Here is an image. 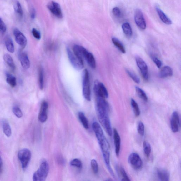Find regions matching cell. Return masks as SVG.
<instances>
[{
	"mask_svg": "<svg viewBox=\"0 0 181 181\" xmlns=\"http://www.w3.org/2000/svg\"><path fill=\"white\" fill-rule=\"evenodd\" d=\"M96 110L99 122L108 135L112 136L113 130L109 117V106L105 98L96 96Z\"/></svg>",
	"mask_w": 181,
	"mask_h": 181,
	"instance_id": "cell-1",
	"label": "cell"
},
{
	"mask_svg": "<svg viewBox=\"0 0 181 181\" xmlns=\"http://www.w3.org/2000/svg\"><path fill=\"white\" fill-rule=\"evenodd\" d=\"M93 128L102 151L105 164L111 174L115 177L114 172L110 165V146L103 131L98 123L94 121L93 123Z\"/></svg>",
	"mask_w": 181,
	"mask_h": 181,
	"instance_id": "cell-2",
	"label": "cell"
},
{
	"mask_svg": "<svg viewBox=\"0 0 181 181\" xmlns=\"http://www.w3.org/2000/svg\"><path fill=\"white\" fill-rule=\"evenodd\" d=\"M49 171V164L46 160L43 159L41 161L39 168L33 174V180L34 181H45Z\"/></svg>",
	"mask_w": 181,
	"mask_h": 181,
	"instance_id": "cell-3",
	"label": "cell"
},
{
	"mask_svg": "<svg viewBox=\"0 0 181 181\" xmlns=\"http://www.w3.org/2000/svg\"><path fill=\"white\" fill-rule=\"evenodd\" d=\"M83 93V96L87 101H91V89L90 78L87 69L83 71L82 73Z\"/></svg>",
	"mask_w": 181,
	"mask_h": 181,
	"instance_id": "cell-4",
	"label": "cell"
},
{
	"mask_svg": "<svg viewBox=\"0 0 181 181\" xmlns=\"http://www.w3.org/2000/svg\"><path fill=\"white\" fill-rule=\"evenodd\" d=\"M67 51L68 56L73 66L77 70L83 69L84 67L83 60L78 56L73 51H72L70 48H67Z\"/></svg>",
	"mask_w": 181,
	"mask_h": 181,
	"instance_id": "cell-5",
	"label": "cell"
},
{
	"mask_svg": "<svg viewBox=\"0 0 181 181\" xmlns=\"http://www.w3.org/2000/svg\"><path fill=\"white\" fill-rule=\"evenodd\" d=\"M31 153L28 148H23L18 153V158L20 161L22 167L25 169L28 167L31 158Z\"/></svg>",
	"mask_w": 181,
	"mask_h": 181,
	"instance_id": "cell-6",
	"label": "cell"
},
{
	"mask_svg": "<svg viewBox=\"0 0 181 181\" xmlns=\"http://www.w3.org/2000/svg\"><path fill=\"white\" fill-rule=\"evenodd\" d=\"M94 91L96 96H99L104 98L108 97L109 94L104 85L98 80L94 81Z\"/></svg>",
	"mask_w": 181,
	"mask_h": 181,
	"instance_id": "cell-7",
	"label": "cell"
},
{
	"mask_svg": "<svg viewBox=\"0 0 181 181\" xmlns=\"http://www.w3.org/2000/svg\"><path fill=\"white\" fill-rule=\"evenodd\" d=\"M128 163L131 166L136 170L141 169L143 167V162L141 158L138 154L133 153L129 155Z\"/></svg>",
	"mask_w": 181,
	"mask_h": 181,
	"instance_id": "cell-8",
	"label": "cell"
},
{
	"mask_svg": "<svg viewBox=\"0 0 181 181\" xmlns=\"http://www.w3.org/2000/svg\"><path fill=\"white\" fill-rule=\"evenodd\" d=\"M134 18L135 23L138 28L143 30L146 28V23L141 10L137 9L135 11Z\"/></svg>",
	"mask_w": 181,
	"mask_h": 181,
	"instance_id": "cell-9",
	"label": "cell"
},
{
	"mask_svg": "<svg viewBox=\"0 0 181 181\" xmlns=\"http://www.w3.org/2000/svg\"><path fill=\"white\" fill-rule=\"evenodd\" d=\"M137 64L138 66L142 76L145 80H148V68L146 63L140 57L137 56L136 57Z\"/></svg>",
	"mask_w": 181,
	"mask_h": 181,
	"instance_id": "cell-10",
	"label": "cell"
},
{
	"mask_svg": "<svg viewBox=\"0 0 181 181\" xmlns=\"http://www.w3.org/2000/svg\"><path fill=\"white\" fill-rule=\"evenodd\" d=\"M48 9L50 12L58 18H61L63 17L61 7L58 3L51 1L48 5Z\"/></svg>",
	"mask_w": 181,
	"mask_h": 181,
	"instance_id": "cell-11",
	"label": "cell"
},
{
	"mask_svg": "<svg viewBox=\"0 0 181 181\" xmlns=\"http://www.w3.org/2000/svg\"><path fill=\"white\" fill-rule=\"evenodd\" d=\"M13 33L15 37L16 42L23 49L26 47L27 44L26 37L17 28L13 30Z\"/></svg>",
	"mask_w": 181,
	"mask_h": 181,
	"instance_id": "cell-12",
	"label": "cell"
},
{
	"mask_svg": "<svg viewBox=\"0 0 181 181\" xmlns=\"http://www.w3.org/2000/svg\"><path fill=\"white\" fill-rule=\"evenodd\" d=\"M172 130L174 133L179 131L180 127V121L179 114L176 111L173 113L171 120Z\"/></svg>",
	"mask_w": 181,
	"mask_h": 181,
	"instance_id": "cell-13",
	"label": "cell"
},
{
	"mask_svg": "<svg viewBox=\"0 0 181 181\" xmlns=\"http://www.w3.org/2000/svg\"><path fill=\"white\" fill-rule=\"evenodd\" d=\"M48 104L46 101H43L40 107L38 119L40 122L44 123L47 121L48 119L47 110Z\"/></svg>",
	"mask_w": 181,
	"mask_h": 181,
	"instance_id": "cell-14",
	"label": "cell"
},
{
	"mask_svg": "<svg viewBox=\"0 0 181 181\" xmlns=\"http://www.w3.org/2000/svg\"><path fill=\"white\" fill-rule=\"evenodd\" d=\"M114 136L115 152L116 155L119 156L121 148V138L117 129L114 128L113 132Z\"/></svg>",
	"mask_w": 181,
	"mask_h": 181,
	"instance_id": "cell-15",
	"label": "cell"
},
{
	"mask_svg": "<svg viewBox=\"0 0 181 181\" xmlns=\"http://www.w3.org/2000/svg\"><path fill=\"white\" fill-rule=\"evenodd\" d=\"M155 173L156 177L160 180L168 181L169 180V173L166 169L161 168L157 169Z\"/></svg>",
	"mask_w": 181,
	"mask_h": 181,
	"instance_id": "cell-16",
	"label": "cell"
},
{
	"mask_svg": "<svg viewBox=\"0 0 181 181\" xmlns=\"http://www.w3.org/2000/svg\"><path fill=\"white\" fill-rule=\"evenodd\" d=\"M18 58L22 66L24 69H29L30 67V62L28 54L25 52H20L19 53Z\"/></svg>",
	"mask_w": 181,
	"mask_h": 181,
	"instance_id": "cell-17",
	"label": "cell"
},
{
	"mask_svg": "<svg viewBox=\"0 0 181 181\" xmlns=\"http://www.w3.org/2000/svg\"><path fill=\"white\" fill-rule=\"evenodd\" d=\"M73 51L83 60V59H84L86 53L88 51L84 47L82 46L77 45H75L74 46L73 48Z\"/></svg>",
	"mask_w": 181,
	"mask_h": 181,
	"instance_id": "cell-18",
	"label": "cell"
},
{
	"mask_svg": "<svg viewBox=\"0 0 181 181\" xmlns=\"http://www.w3.org/2000/svg\"><path fill=\"white\" fill-rule=\"evenodd\" d=\"M84 59L87 61L88 63L92 68L95 69L96 68V60L92 53L88 51L86 53Z\"/></svg>",
	"mask_w": 181,
	"mask_h": 181,
	"instance_id": "cell-19",
	"label": "cell"
},
{
	"mask_svg": "<svg viewBox=\"0 0 181 181\" xmlns=\"http://www.w3.org/2000/svg\"><path fill=\"white\" fill-rule=\"evenodd\" d=\"M156 10L161 20L165 24L167 25H171L172 22L170 19L167 17L165 13L158 7H156Z\"/></svg>",
	"mask_w": 181,
	"mask_h": 181,
	"instance_id": "cell-20",
	"label": "cell"
},
{
	"mask_svg": "<svg viewBox=\"0 0 181 181\" xmlns=\"http://www.w3.org/2000/svg\"><path fill=\"white\" fill-rule=\"evenodd\" d=\"M173 74V72L171 68L168 66H165L161 70L159 76L161 78H164L172 76Z\"/></svg>",
	"mask_w": 181,
	"mask_h": 181,
	"instance_id": "cell-21",
	"label": "cell"
},
{
	"mask_svg": "<svg viewBox=\"0 0 181 181\" xmlns=\"http://www.w3.org/2000/svg\"><path fill=\"white\" fill-rule=\"evenodd\" d=\"M2 125L4 133L7 137H10L12 134V129L9 123L6 120L2 121Z\"/></svg>",
	"mask_w": 181,
	"mask_h": 181,
	"instance_id": "cell-22",
	"label": "cell"
},
{
	"mask_svg": "<svg viewBox=\"0 0 181 181\" xmlns=\"http://www.w3.org/2000/svg\"><path fill=\"white\" fill-rule=\"evenodd\" d=\"M117 171L118 176L121 177L122 181H130L125 169L122 167L118 166L117 167Z\"/></svg>",
	"mask_w": 181,
	"mask_h": 181,
	"instance_id": "cell-23",
	"label": "cell"
},
{
	"mask_svg": "<svg viewBox=\"0 0 181 181\" xmlns=\"http://www.w3.org/2000/svg\"><path fill=\"white\" fill-rule=\"evenodd\" d=\"M4 59L11 69L14 71L16 68L15 64L11 56L8 54H5L4 56Z\"/></svg>",
	"mask_w": 181,
	"mask_h": 181,
	"instance_id": "cell-24",
	"label": "cell"
},
{
	"mask_svg": "<svg viewBox=\"0 0 181 181\" xmlns=\"http://www.w3.org/2000/svg\"><path fill=\"white\" fill-rule=\"evenodd\" d=\"M122 28L124 33L128 37H131L132 31L131 26L128 23H124L122 26Z\"/></svg>",
	"mask_w": 181,
	"mask_h": 181,
	"instance_id": "cell-25",
	"label": "cell"
},
{
	"mask_svg": "<svg viewBox=\"0 0 181 181\" xmlns=\"http://www.w3.org/2000/svg\"><path fill=\"white\" fill-rule=\"evenodd\" d=\"M78 117L84 128L86 129L89 128V124L87 118H86L84 113L82 112L78 113Z\"/></svg>",
	"mask_w": 181,
	"mask_h": 181,
	"instance_id": "cell-26",
	"label": "cell"
},
{
	"mask_svg": "<svg viewBox=\"0 0 181 181\" xmlns=\"http://www.w3.org/2000/svg\"><path fill=\"white\" fill-rule=\"evenodd\" d=\"M112 41L115 46L117 47L121 53H126L125 48L119 40L116 38H113L112 39Z\"/></svg>",
	"mask_w": 181,
	"mask_h": 181,
	"instance_id": "cell-27",
	"label": "cell"
},
{
	"mask_svg": "<svg viewBox=\"0 0 181 181\" xmlns=\"http://www.w3.org/2000/svg\"><path fill=\"white\" fill-rule=\"evenodd\" d=\"M7 83L12 87H15L17 85V79L16 78L11 74L7 73H6Z\"/></svg>",
	"mask_w": 181,
	"mask_h": 181,
	"instance_id": "cell-28",
	"label": "cell"
},
{
	"mask_svg": "<svg viewBox=\"0 0 181 181\" xmlns=\"http://www.w3.org/2000/svg\"><path fill=\"white\" fill-rule=\"evenodd\" d=\"M5 44L7 49L10 53H13L14 52V46L11 39L9 37H7L5 40Z\"/></svg>",
	"mask_w": 181,
	"mask_h": 181,
	"instance_id": "cell-29",
	"label": "cell"
},
{
	"mask_svg": "<svg viewBox=\"0 0 181 181\" xmlns=\"http://www.w3.org/2000/svg\"><path fill=\"white\" fill-rule=\"evenodd\" d=\"M131 105L135 116L139 117L140 114V109L137 103L133 99L131 100Z\"/></svg>",
	"mask_w": 181,
	"mask_h": 181,
	"instance_id": "cell-30",
	"label": "cell"
},
{
	"mask_svg": "<svg viewBox=\"0 0 181 181\" xmlns=\"http://www.w3.org/2000/svg\"><path fill=\"white\" fill-rule=\"evenodd\" d=\"M143 150L146 156L148 158L152 152V147L149 143L147 141H144L143 144Z\"/></svg>",
	"mask_w": 181,
	"mask_h": 181,
	"instance_id": "cell-31",
	"label": "cell"
},
{
	"mask_svg": "<svg viewBox=\"0 0 181 181\" xmlns=\"http://www.w3.org/2000/svg\"><path fill=\"white\" fill-rule=\"evenodd\" d=\"M136 90L138 95L139 96L140 98L143 100V101L147 102L148 98L145 92L142 90L141 88L137 87H136Z\"/></svg>",
	"mask_w": 181,
	"mask_h": 181,
	"instance_id": "cell-32",
	"label": "cell"
},
{
	"mask_svg": "<svg viewBox=\"0 0 181 181\" xmlns=\"http://www.w3.org/2000/svg\"><path fill=\"white\" fill-rule=\"evenodd\" d=\"M14 9L15 12L20 17H22L23 15V11L20 3L19 2L16 1L14 5Z\"/></svg>",
	"mask_w": 181,
	"mask_h": 181,
	"instance_id": "cell-33",
	"label": "cell"
},
{
	"mask_svg": "<svg viewBox=\"0 0 181 181\" xmlns=\"http://www.w3.org/2000/svg\"><path fill=\"white\" fill-rule=\"evenodd\" d=\"M126 72L127 74L128 75L129 77H130L135 83H140V79L139 78L136 74L134 73L133 72L128 69L126 70Z\"/></svg>",
	"mask_w": 181,
	"mask_h": 181,
	"instance_id": "cell-34",
	"label": "cell"
},
{
	"mask_svg": "<svg viewBox=\"0 0 181 181\" xmlns=\"http://www.w3.org/2000/svg\"><path fill=\"white\" fill-rule=\"evenodd\" d=\"M70 164L71 166L76 167L79 169L82 168L83 166L82 161L79 160V159L77 158L74 159L72 160L70 162Z\"/></svg>",
	"mask_w": 181,
	"mask_h": 181,
	"instance_id": "cell-35",
	"label": "cell"
},
{
	"mask_svg": "<svg viewBox=\"0 0 181 181\" xmlns=\"http://www.w3.org/2000/svg\"><path fill=\"white\" fill-rule=\"evenodd\" d=\"M39 83L40 90H43L44 88V73L42 68H40L39 70Z\"/></svg>",
	"mask_w": 181,
	"mask_h": 181,
	"instance_id": "cell-36",
	"label": "cell"
},
{
	"mask_svg": "<svg viewBox=\"0 0 181 181\" xmlns=\"http://www.w3.org/2000/svg\"><path fill=\"white\" fill-rule=\"evenodd\" d=\"M137 131L138 133L142 136H144L145 128L144 124L142 121H139L137 125Z\"/></svg>",
	"mask_w": 181,
	"mask_h": 181,
	"instance_id": "cell-37",
	"label": "cell"
},
{
	"mask_svg": "<svg viewBox=\"0 0 181 181\" xmlns=\"http://www.w3.org/2000/svg\"><path fill=\"white\" fill-rule=\"evenodd\" d=\"M13 112L15 115L18 118H20L23 117V113L21 110L18 107L15 106L13 108Z\"/></svg>",
	"mask_w": 181,
	"mask_h": 181,
	"instance_id": "cell-38",
	"label": "cell"
},
{
	"mask_svg": "<svg viewBox=\"0 0 181 181\" xmlns=\"http://www.w3.org/2000/svg\"><path fill=\"white\" fill-rule=\"evenodd\" d=\"M91 165L92 169L94 173L97 174L98 172L99 167L98 164L96 160L94 159L92 160L91 161Z\"/></svg>",
	"mask_w": 181,
	"mask_h": 181,
	"instance_id": "cell-39",
	"label": "cell"
},
{
	"mask_svg": "<svg viewBox=\"0 0 181 181\" xmlns=\"http://www.w3.org/2000/svg\"><path fill=\"white\" fill-rule=\"evenodd\" d=\"M112 12L113 15L116 17L119 18L121 15V13L119 8L117 7H115L113 9Z\"/></svg>",
	"mask_w": 181,
	"mask_h": 181,
	"instance_id": "cell-40",
	"label": "cell"
},
{
	"mask_svg": "<svg viewBox=\"0 0 181 181\" xmlns=\"http://www.w3.org/2000/svg\"><path fill=\"white\" fill-rule=\"evenodd\" d=\"M152 58L153 62L159 68H160L162 66V62L157 58L154 56H152Z\"/></svg>",
	"mask_w": 181,
	"mask_h": 181,
	"instance_id": "cell-41",
	"label": "cell"
},
{
	"mask_svg": "<svg viewBox=\"0 0 181 181\" xmlns=\"http://www.w3.org/2000/svg\"><path fill=\"white\" fill-rule=\"evenodd\" d=\"M7 28L4 22L0 18V32L4 33L6 31Z\"/></svg>",
	"mask_w": 181,
	"mask_h": 181,
	"instance_id": "cell-42",
	"label": "cell"
},
{
	"mask_svg": "<svg viewBox=\"0 0 181 181\" xmlns=\"http://www.w3.org/2000/svg\"><path fill=\"white\" fill-rule=\"evenodd\" d=\"M32 33L33 36L36 39L39 40L41 38V35H40V32L36 29L33 28L32 29Z\"/></svg>",
	"mask_w": 181,
	"mask_h": 181,
	"instance_id": "cell-43",
	"label": "cell"
},
{
	"mask_svg": "<svg viewBox=\"0 0 181 181\" xmlns=\"http://www.w3.org/2000/svg\"><path fill=\"white\" fill-rule=\"evenodd\" d=\"M3 164V163L1 153H0V174H1L2 171Z\"/></svg>",
	"mask_w": 181,
	"mask_h": 181,
	"instance_id": "cell-44",
	"label": "cell"
},
{
	"mask_svg": "<svg viewBox=\"0 0 181 181\" xmlns=\"http://www.w3.org/2000/svg\"><path fill=\"white\" fill-rule=\"evenodd\" d=\"M35 12L34 10H33L32 11V12L31 13V17L32 18H34L35 17Z\"/></svg>",
	"mask_w": 181,
	"mask_h": 181,
	"instance_id": "cell-45",
	"label": "cell"
}]
</instances>
